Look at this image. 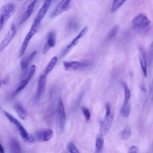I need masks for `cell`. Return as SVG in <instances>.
Returning a JSON list of instances; mask_svg holds the SVG:
<instances>
[{
  "instance_id": "cell-12",
  "label": "cell",
  "mask_w": 153,
  "mask_h": 153,
  "mask_svg": "<svg viewBox=\"0 0 153 153\" xmlns=\"http://www.w3.org/2000/svg\"><path fill=\"white\" fill-rule=\"evenodd\" d=\"M88 28L87 27H85L83 28L78 35L74 39L71 43L67 47L66 49L63 52V55H65V54H66L72 48L77 44L80 39L83 38L86 34L88 31Z\"/></svg>"
},
{
  "instance_id": "cell-23",
  "label": "cell",
  "mask_w": 153,
  "mask_h": 153,
  "mask_svg": "<svg viewBox=\"0 0 153 153\" xmlns=\"http://www.w3.org/2000/svg\"><path fill=\"white\" fill-rule=\"evenodd\" d=\"M102 136L100 134L98 135L96 139V149L98 151H100L104 147V141Z\"/></svg>"
},
{
  "instance_id": "cell-16",
  "label": "cell",
  "mask_w": 153,
  "mask_h": 153,
  "mask_svg": "<svg viewBox=\"0 0 153 153\" xmlns=\"http://www.w3.org/2000/svg\"><path fill=\"white\" fill-rule=\"evenodd\" d=\"M53 132L50 129H48L45 130H41V141H48L51 139L53 136Z\"/></svg>"
},
{
  "instance_id": "cell-10",
  "label": "cell",
  "mask_w": 153,
  "mask_h": 153,
  "mask_svg": "<svg viewBox=\"0 0 153 153\" xmlns=\"http://www.w3.org/2000/svg\"><path fill=\"white\" fill-rule=\"evenodd\" d=\"M52 1H45L38 12L37 16L35 18L34 23L38 24L40 23L41 20L44 17L50 7L52 3Z\"/></svg>"
},
{
  "instance_id": "cell-14",
  "label": "cell",
  "mask_w": 153,
  "mask_h": 153,
  "mask_svg": "<svg viewBox=\"0 0 153 153\" xmlns=\"http://www.w3.org/2000/svg\"><path fill=\"white\" fill-rule=\"evenodd\" d=\"M37 1H34L28 5L27 11L23 14L19 22V24L23 23L29 18L33 13Z\"/></svg>"
},
{
  "instance_id": "cell-35",
  "label": "cell",
  "mask_w": 153,
  "mask_h": 153,
  "mask_svg": "<svg viewBox=\"0 0 153 153\" xmlns=\"http://www.w3.org/2000/svg\"><path fill=\"white\" fill-rule=\"evenodd\" d=\"M9 78L8 76H6L5 78H4L2 80V83L5 85H7L9 83Z\"/></svg>"
},
{
  "instance_id": "cell-36",
  "label": "cell",
  "mask_w": 153,
  "mask_h": 153,
  "mask_svg": "<svg viewBox=\"0 0 153 153\" xmlns=\"http://www.w3.org/2000/svg\"><path fill=\"white\" fill-rule=\"evenodd\" d=\"M0 153H5V150L1 144L0 145Z\"/></svg>"
},
{
  "instance_id": "cell-28",
  "label": "cell",
  "mask_w": 153,
  "mask_h": 153,
  "mask_svg": "<svg viewBox=\"0 0 153 153\" xmlns=\"http://www.w3.org/2000/svg\"><path fill=\"white\" fill-rule=\"evenodd\" d=\"M28 82V81L26 79L22 80L15 90L14 95H16L24 88L27 86Z\"/></svg>"
},
{
  "instance_id": "cell-38",
  "label": "cell",
  "mask_w": 153,
  "mask_h": 153,
  "mask_svg": "<svg viewBox=\"0 0 153 153\" xmlns=\"http://www.w3.org/2000/svg\"><path fill=\"white\" fill-rule=\"evenodd\" d=\"M151 90L152 91H153V79L152 80V83L151 84Z\"/></svg>"
},
{
  "instance_id": "cell-7",
  "label": "cell",
  "mask_w": 153,
  "mask_h": 153,
  "mask_svg": "<svg viewBox=\"0 0 153 153\" xmlns=\"http://www.w3.org/2000/svg\"><path fill=\"white\" fill-rule=\"evenodd\" d=\"M16 27L14 24H13L0 45L1 51L3 50L9 44L16 34Z\"/></svg>"
},
{
  "instance_id": "cell-1",
  "label": "cell",
  "mask_w": 153,
  "mask_h": 153,
  "mask_svg": "<svg viewBox=\"0 0 153 153\" xmlns=\"http://www.w3.org/2000/svg\"><path fill=\"white\" fill-rule=\"evenodd\" d=\"M16 7L14 4L8 3L2 6L0 10V30L8 19L15 12Z\"/></svg>"
},
{
  "instance_id": "cell-31",
  "label": "cell",
  "mask_w": 153,
  "mask_h": 153,
  "mask_svg": "<svg viewBox=\"0 0 153 153\" xmlns=\"http://www.w3.org/2000/svg\"><path fill=\"white\" fill-rule=\"evenodd\" d=\"M36 67L34 65H33L30 67L29 73L27 79H26L28 81H29L30 79L33 77L35 72Z\"/></svg>"
},
{
  "instance_id": "cell-19",
  "label": "cell",
  "mask_w": 153,
  "mask_h": 153,
  "mask_svg": "<svg viewBox=\"0 0 153 153\" xmlns=\"http://www.w3.org/2000/svg\"><path fill=\"white\" fill-rule=\"evenodd\" d=\"M58 58L55 56L52 58L48 63L45 70L44 75L45 76L48 74L55 66L58 62Z\"/></svg>"
},
{
  "instance_id": "cell-3",
  "label": "cell",
  "mask_w": 153,
  "mask_h": 153,
  "mask_svg": "<svg viewBox=\"0 0 153 153\" xmlns=\"http://www.w3.org/2000/svg\"><path fill=\"white\" fill-rule=\"evenodd\" d=\"M40 27V23L36 24L33 23L29 33L26 36L21 48L20 56H22L26 51L28 47V43L30 39L38 31Z\"/></svg>"
},
{
  "instance_id": "cell-29",
  "label": "cell",
  "mask_w": 153,
  "mask_h": 153,
  "mask_svg": "<svg viewBox=\"0 0 153 153\" xmlns=\"http://www.w3.org/2000/svg\"><path fill=\"white\" fill-rule=\"evenodd\" d=\"M148 58L149 63L150 64L153 61V40L150 43L149 49Z\"/></svg>"
},
{
  "instance_id": "cell-39",
  "label": "cell",
  "mask_w": 153,
  "mask_h": 153,
  "mask_svg": "<svg viewBox=\"0 0 153 153\" xmlns=\"http://www.w3.org/2000/svg\"><path fill=\"white\" fill-rule=\"evenodd\" d=\"M152 101H153V97H152Z\"/></svg>"
},
{
  "instance_id": "cell-2",
  "label": "cell",
  "mask_w": 153,
  "mask_h": 153,
  "mask_svg": "<svg viewBox=\"0 0 153 153\" xmlns=\"http://www.w3.org/2000/svg\"><path fill=\"white\" fill-rule=\"evenodd\" d=\"M57 119L58 124L61 131L64 129L66 122V116L65 115L64 105L62 98H59L57 108Z\"/></svg>"
},
{
  "instance_id": "cell-32",
  "label": "cell",
  "mask_w": 153,
  "mask_h": 153,
  "mask_svg": "<svg viewBox=\"0 0 153 153\" xmlns=\"http://www.w3.org/2000/svg\"><path fill=\"white\" fill-rule=\"evenodd\" d=\"M82 110L86 121H89L91 117L90 111L88 109L84 107H82Z\"/></svg>"
},
{
  "instance_id": "cell-13",
  "label": "cell",
  "mask_w": 153,
  "mask_h": 153,
  "mask_svg": "<svg viewBox=\"0 0 153 153\" xmlns=\"http://www.w3.org/2000/svg\"><path fill=\"white\" fill-rule=\"evenodd\" d=\"M47 83V79L44 75L40 76L38 80V86L37 93V97L40 98L45 91Z\"/></svg>"
},
{
  "instance_id": "cell-27",
  "label": "cell",
  "mask_w": 153,
  "mask_h": 153,
  "mask_svg": "<svg viewBox=\"0 0 153 153\" xmlns=\"http://www.w3.org/2000/svg\"><path fill=\"white\" fill-rule=\"evenodd\" d=\"M119 27L118 25H115L111 28L109 32L108 35V38L109 39H112L114 38L118 32Z\"/></svg>"
},
{
  "instance_id": "cell-34",
  "label": "cell",
  "mask_w": 153,
  "mask_h": 153,
  "mask_svg": "<svg viewBox=\"0 0 153 153\" xmlns=\"http://www.w3.org/2000/svg\"><path fill=\"white\" fill-rule=\"evenodd\" d=\"M137 148L136 146H132L129 148L128 153H137Z\"/></svg>"
},
{
  "instance_id": "cell-33",
  "label": "cell",
  "mask_w": 153,
  "mask_h": 153,
  "mask_svg": "<svg viewBox=\"0 0 153 153\" xmlns=\"http://www.w3.org/2000/svg\"><path fill=\"white\" fill-rule=\"evenodd\" d=\"M106 114L105 117H108L111 114V106L110 104L107 103L105 106Z\"/></svg>"
},
{
  "instance_id": "cell-20",
  "label": "cell",
  "mask_w": 153,
  "mask_h": 153,
  "mask_svg": "<svg viewBox=\"0 0 153 153\" xmlns=\"http://www.w3.org/2000/svg\"><path fill=\"white\" fill-rule=\"evenodd\" d=\"M68 28L70 31H76L79 27V24L77 20L75 18H73L69 22L68 24Z\"/></svg>"
},
{
  "instance_id": "cell-5",
  "label": "cell",
  "mask_w": 153,
  "mask_h": 153,
  "mask_svg": "<svg viewBox=\"0 0 153 153\" xmlns=\"http://www.w3.org/2000/svg\"><path fill=\"white\" fill-rule=\"evenodd\" d=\"M71 2V1L68 0L61 1L52 13L50 15V17L54 18L58 16L63 12L68 10L70 7Z\"/></svg>"
},
{
  "instance_id": "cell-21",
  "label": "cell",
  "mask_w": 153,
  "mask_h": 153,
  "mask_svg": "<svg viewBox=\"0 0 153 153\" xmlns=\"http://www.w3.org/2000/svg\"><path fill=\"white\" fill-rule=\"evenodd\" d=\"M121 84L123 87L124 91V100L123 104H128L130 97V93L129 89L125 82H121Z\"/></svg>"
},
{
  "instance_id": "cell-17",
  "label": "cell",
  "mask_w": 153,
  "mask_h": 153,
  "mask_svg": "<svg viewBox=\"0 0 153 153\" xmlns=\"http://www.w3.org/2000/svg\"><path fill=\"white\" fill-rule=\"evenodd\" d=\"M47 42L45 44L48 46L50 48L54 47L56 43V35L55 33L53 32H49L47 35Z\"/></svg>"
},
{
  "instance_id": "cell-18",
  "label": "cell",
  "mask_w": 153,
  "mask_h": 153,
  "mask_svg": "<svg viewBox=\"0 0 153 153\" xmlns=\"http://www.w3.org/2000/svg\"><path fill=\"white\" fill-rule=\"evenodd\" d=\"M4 113L9 120L16 126L19 131L24 128L20 122L10 113L5 111H4Z\"/></svg>"
},
{
  "instance_id": "cell-25",
  "label": "cell",
  "mask_w": 153,
  "mask_h": 153,
  "mask_svg": "<svg viewBox=\"0 0 153 153\" xmlns=\"http://www.w3.org/2000/svg\"><path fill=\"white\" fill-rule=\"evenodd\" d=\"M125 1L124 0H115L114 1L111 9V12H115L123 5Z\"/></svg>"
},
{
  "instance_id": "cell-22",
  "label": "cell",
  "mask_w": 153,
  "mask_h": 153,
  "mask_svg": "<svg viewBox=\"0 0 153 153\" xmlns=\"http://www.w3.org/2000/svg\"><path fill=\"white\" fill-rule=\"evenodd\" d=\"M12 153H21V148L19 144L16 140H12L10 143Z\"/></svg>"
},
{
  "instance_id": "cell-11",
  "label": "cell",
  "mask_w": 153,
  "mask_h": 153,
  "mask_svg": "<svg viewBox=\"0 0 153 153\" xmlns=\"http://www.w3.org/2000/svg\"><path fill=\"white\" fill-rule=\"evenodd\" d=\"M139 60L142 70L145 77L147 76V60L145 52L141 47H139Z\"/></svg>"
},
{
  "instance_id": "cell-8",
  "label": "cell",
  "mask_w": 153,
  "mask_h": 153,
  "mask_svg": "<svg viewBox=\"0 0 153 153\" xmlns=\"http://www.w3.org/2000/svg\"><path fill=\"white\" fill-rule=\"evenodd\" d=\"M113 118V114L111 113L108 117H105L104 121L100 122V133L102 136L106 135L110 130L112 124Z\"/></svg>"
},
{
  "instance_id": "cell-9",
  "label": "cell",
  "mask_w": 153,
  "mask_h": 153,
  "mask_svg": "<svg viewBox=\"0 0 153 153\" xmlns=\"http://www.w3.org/2000/svg\"><path fill=\"white\" fill-rule=\"evenodd\" d=\"M64 69L67 71H75L79 69L84 68L89 66L88 63L79 62L75 61L67 62L66 61L63 63Z\"/></svg>"
},
{
  "instance_id": "cell-26",
  "label": "cell",
  "mask_w": 153,
  "mask_h": 153,
  "mask_svg": "<svg viewBox=\"0 0 153 153\" xmlns=\"http://www.w3.org/2000/svg\"><path fill=\"white\" fill-rule=\"evenodd\" d=\"M131 134V132L130 128L126 127L124 129L121 133V139L124 141L126 140L130 137Z\"/></svg>"
},
{
  "instance_id": "cell-4",
  "label": "cell",
  "mask_w": 153,
  "mask_h": 153,
  "mask_svg": "<svg viewBox=\"0 0 153 153\" xmlns=\"http://www.w3.org/2000/svg\"><path fill=\"white\" fill-rule=\"evenodd\" d=\"M37 54V52L34 51L29 54L25 57L21 62V77L23 79L27 76L28 73V65L33 59Z\"/></svg>"
},
{
  "instance_id": "cell-24",
  "label": "cell",
  "mask_w": 153,
  "mask_h": 153,
  "mask_svg": "<svg viewBox=\"0 0 153 153\" xmlns=\"http://www.w3.org/2000/svg\"><path fill=\"white\" fill-rule=\"evenodd\" d=\"M131 106L129 103L127 104H123L121 110L122 116L124 118L128 117L130 112Z\"/></svg>"
},
{
  "instance_id": "cell-37",
  "label": "cell",
  "mask_w": 153,
  "mask_h": 153,
  "mask_svg": "<svg viewBox=\"0 0 153 153\" xmlns=\"http://www.w3.org/2000/svg\"><path fill=\"white\" fill-rule=\"evenodd\" d=\"M140 88H141V90H142L144 92L146 93V89L145 88V87H144L143 86H141V85L140 86Z\"/></svg>"
},
{
  "instance_id": "cell-30",
  "label": "cell",
  "mask_w": 153,
  "mask_h": 153,
  "mask_svg": "<svg viewBox=\"0 0 153 153\" xmlns=\"http://www.w3.org/2000/svg\"><path fill=\"white\" fill-rule=\"evenodd\" d=\"M67 147L68 150L70 153H79L77 148L73 143L70 142L68 144Z\"/></svg>"
},
{
  "instance_id": "cell-6",
  "label": "cell",
  "mask_w": 153,
  "mask_h": 153,
  "mask_svg": "<svg viewBox=\"0 0 153 153\" xmlns=\"http://www.w3.org/2000/svg\"><path fill=\"white\" fill-rule=\"evenodd\" d=\"M133 25L137 28H143L147 27L150 23V21L146 15L140 14L133 19Z\"/></svg>"
},
{
  "instance_id": "cell-15",
  "label": "cell",
  "mask_w": 153,
  "mask_h": 153,
  "mask_svg": "<svg viewBox=\"0 0 153 153\" xmlns=\"http://www.w3.org/2000/svg\"><path fill=\"white\" fill-rule=\"evenodd\" d=\"M13 107L21 119L25 120L27 118L28 116L27 111L20 104L15 103Z\"/></svg>"
}]
</instances>
